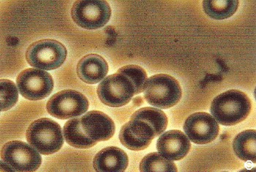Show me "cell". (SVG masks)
<instances>
[{
	"label": "cell",
	"instance_id": "cell-1",
	"mask_svg": "<svg viewBox=\"0 0 256 172\" xmlns=\"http://www.w3.org/2000/svg\"><path fill=\"white\" fill-rule=\"evenodd\" d=\"M251 110L252 102L246 92L230 90L214 98L210 112L220 124L232 126L246 120Z\"/></svg>",
	"mask_w": 256,
	"mask_h": 172
},
{
	"label": "cell",
	"instance_id": "cell-2",
	"mask_svg": "<svg viewBox=\"0 0 256 172\" xmlns=\"http://www.w3.org/2000/svg\"><path fill=\"white\" fill-rule=\"evenodd\" d=\"M145 100L153 106L168 108L180 102L182 88L176 78L168 74H157L146 80L143 89Z\"/></svg>",
	"mask_w": 256,
	"mask_h": 172
},
{
	"label": "cell",
	"instance_id": "cell-3",
	"mask_svg": "<svg viewBox=\"0 0 256 172\" xmlns=\"http://www.w3.org/2000/svg\"><path fill=\"white\" fill-rule=\"evenodd\" d=\"M26 137L30 145L45 156L58 152L64 144L61 126L50 118H41L32 122Z\"/></svg>",
	"mask_w": 256,
	"mask_h": 172
},
{
	"label": "cell",
	"instance_id": "cell-4",
	"mask_svg": "<svg viewBox=\"0 0 256 172\" xmlns=\"http://www.w3.org/2000/svg\"><path fill=\"white\" fill-rule=\"evenodd\" d=\"M67 50L59 41L45 39L33 42L26 53L30 66L44 70H52L61 67L67 58Z\"/></svg>",
	"mask_w": 256,
	"mask_h": 172
},
{
	"label": "cell",
	"instance_id": "cell-5",
	"mask_svg": "<svg viewBox=\"0 0 256 172\" xmlns=\"http://www.w3.org/2000/svg\"><path fill=\"white\" fill-rule=\"evenodd\" d=\"M71 16L80 28L98 30L108 23L112 16V9L106 1L80 0L74 2Z\"/></svg>",
	"mask_w": 256,
	"mask_h": 172
},
{
	"label": "cell",
	"instance_id": "cell-6",
	"mask_svg": "<svg viewBox=\"0 0 256 172\" xmlns=\"http://www.w3.org/2000/svg\"><path fill=\"white\" fill-rule=\"evenodd\" d=\"M1 158L14 172H34L42 162L38 151L20 141L6 143L2 148Z\"/></svg>",
	"mask_w": 256,
	"mask_h": 172
},
{
	"label": "cell",
	"instance_id": "cell-7",
	"mask_svg": "<svg viewBox=\"0 0 256 172\" xmlns=\"http://www.w3.org/2000/svg\"><path fill=\"white\" fill-rule=\"evenodd\" d=\"M97 92L102 104L110 107H121L129 104L135 96V86L128 77L116 72L102 80Z\"/></svg>",
	"mask_w": 256,
	"mask_h": 172
},
{
	"label": "cell",
	"instance_id": "cell-8",
	"mask_svg": "<svg viewBox=\"0 0 256 172\" xmlns=\"http://www.w3.org/2000/svg\"><path fill=\"white\" fill-rule=\"evenodd\" d=\"M89 102L80 92L66 90L54 94L47 102V111L54 118L68 120L76 118L89 110Z\"/></svg>",
	"mask_w": 256,
	"mask_h": 172
},
{
	"label": "cell",
	"instance_id": "cell-9",
	"mask_svg": "<svg viewBox=\"0 0 256 172\" xmlns=\"http://www.w3.org/2000/svg\"><path fill=\"white\" fill-rule=\"evenodd\" d=\"M20 94L30 100H39L50 96L54 90V80L50 74L40 69L28 68L17 77Z\"/></svg>",
	"mask_w": 256,
	"mask_h": 172
},
{
	"label": "cell",
	"instance_id": "cell-10",
	"mask_svg": "<svg viewBox=\"0 0 256 172\" xmlns=\"http://www.w3.org/2000/svg\"><path fill=\"white\" fill-rule=\"evenodd\" d=\"M183 128L189 140L197 144L214 141L220 130L218 122L206 112H198L188 116Z\"/></svg>",
	"mask_w": 256,
	"mask_h": 172
},
{
	"label": "cell",
	"instance_id": "cell-11",
	"mask_svg": "<svg viewBox=\"0 0 256 172\" xmlns=\"http://www.w3.org/2000/svg\"><path fill=\"white\" fill-rule=\"evenodd\" d=\"M156 137V132L146 122L130 120L120 130V142L130 150L146 149Z\"/></svg>",
	"mask_w": 256,
	"mask_h": 172
},
{
	"label": "cell",
	"instance_id": "cell-12",
	"mask_svg": "<svg viewBox=\"0 0 256 172\" xmlns=\"http://www.w3.org/2000/svg\"><path fill=\"white\" fill-rule=\"evenodd\" d=\"M80 124L85 134L97 142L110 140L116 130L113 120L100 111H91L85 114L80 118Z\"/></svg>",
	"mask_w": 256,
	"mask_h": 172
},
{
	"label": "cell",
	"instance_id": "cell-13",
	"mask_svg": "<svg viewBox=\"0 0 256 172\" xmlns=\"http://www.w3.org/2000/svg\"><path fill=\"white\" fill-rule=\"evenodd\" d=\"M191 148L188 136L181 130H172L162 132L157 142L158 153L170 160L184 158Z\"/></svg>",
	"mask_w": 256,
	"mask_h": 172
},
{
	"label": "cell",
	"instance_id": "cell-14",
	"mask_svg": "<svg viewBox=\"0 0 256 172\" xmlns=\"http://www.w3.org/2000/svg\"><path fill=\"white\" fill-rule=\"evenodd\" d=\"M108 72V64L102 56L90 54L84 56L77 66V74L82 81L96 84L102 81Z\"/></svg>",
	"mask_w": 256,
	"mask_h": 172
},
{
	"label": "cell",
	"instance_id": "cell-15",
	"mask_svg": "<svg viewBox=\"0 0 256 172\" xmlns=\"http://www.w3.org/2000/svg\"><path fill=\"white\" fill-rule=\"evenodd\" d=\"M128 164L127 153L116 146H108L101 150L93 160L94 170L99 172H124Z\"/></svg>",
	"mask_w": 256,
	"mask_h": 172
},
{
	"label": "cell",
	"instance_id": "cell-16",
	"mask_svg": "<svg viewBox=\"0 0 256 172\" xmlns=\"http://www.w3.org/2000/svg\"><path fill=\"white\" fill-rule=\"evenodd\" d=\"M234 151L244 162H256V132L246 130L236 135L233 142Z\"/></svg>",
	"mask_w": 256,
	"mask_h": 172
},
{
	"label": "cell",
	"instance_id": "cell-17",
	"mask_svg": "<svg viewBox=\"0 0 256 172\" xmlns=\"http://www.w3.org/2000/svg\"><path fill=\"white\" fill-rule=\"evenodd\" d=\"M64 137L68 144L78 149H88L97 144V142L93 141L84 132L80 118H74L66 123Z\"/></svg>",
	"mask_w": 256,
	"mask_h": 172
},
{
	"label": "cell",
	"instance_id": "cell-18",
	"mask_svg": "<svg viewBox=\"0 0 256 172\" xmlns=\"http://www.w3.org/2000/svg\"><path fill=\"white\" fill-rule=\"evenodd\" d=\"M238 2L236 0H210L203 2L205 14L216 20H224L232 17L236 12Z\"/></svg>",
	"mask_w": 256,
	"mask_h": 172
},
{
	"label": "cell",
	"instance_id": "cell-19",
	"mask_svg": "<svg viewBox=\"0 0 256 172\" xmlns=\"http://www.w3.org/2000/svg\"><path fill=\"white\" fill-rule=\"evenodd\" d=\"M130 120L146 122L154 128L156 136L165 132L168 126L166 114L162 110L152 107L140 108L131 116Z\"/></svg>",
	"mask_w": 256,
	"mask_h": 172
},
{
	"label": "cell",
	"instance_id": "cell-20",
	"mask_svg": "<svg viewBox=\"0 0 256 172\" xmlns=\"http://www.w3.org/2000/svg\"><path fill=\"white\" fill-rule=\"evenodd\" d=\"M139 170L143 172H175L178 167L172 160H168L158 152L146 154L140 162Z\"/></svg>",
	"mask_w": 256,
	"mask_h": 172
},
{
	"label": "cell",
	"instance_id": "cell-21",
	"mask_svg": "<svg viewBox=\"0 0 256 172\" xmlns=\"http://www.w3.org/2000/svg\"><path fill=\"white\" fill-rule=\"evenodd\" d=\"M1 111H8L16 104L18 100V91L14 82L8 80L0 81Z\"/></svg>",
	"mask_w": 256,
	"mask_h": 172
},
{
	"label": "cell",
	"instance_id": "cell-22",
	"mask_svg": "<svg viewBox=\"0 0 256 172\" xmlns=\"http://www.w3.org/2000/svg\"><path fill=\"white\" fill-rule=\"evenodd\" d=\"M118 72L126 76L135 86V94L143 92L144 86L148 80V74L143 68L135 64L126 66L118 69Z\"/></svg>",
	"mask_w": 256,
	"mask_h": 172
}]
</instances>
